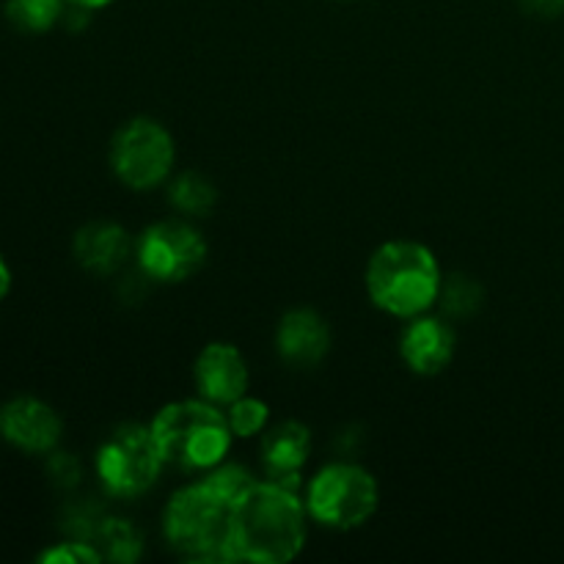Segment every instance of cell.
I'll return each instance as SVG.
<instances>
[{
  "mask_svg": "<svg viewBox=\"0 0 564 564\" xmlns=\"http://www.w3.org/2000/svg\"><path fill=\"white\" fill-rule=\"evenodd\" d=\"M306 505L281 482H253L231 507L229 554L235 562L284 564L306 545Z\"/></svg>",
  "mask_w": 564,
  "mask_h": 564,
  "instance_id": "cell-1",
  "label": "cell"
},
{
  "mask_svg": "<svg viewBox=\"0 0 564 564\" xmlns=\"http://www.w3.org/2000/svg\"><path fill=\"white\" fill-rule=\"evenodd\" d=\"M367 292L375 306L391 317H419L441 295L438 259L422 242H383L367 264Z\"/></svg>",
  "mask_w": 564,
  "mask_h": 564,
  "instance_id": "cell-2",
  "label": "cell"
},
{
  "mask_svg": "<svg viewBox=\"0 0 564 564\" xmlns=\"http://www.w3.org/2000/svg\"><path fill=\"white\" fill-rule=\"evenodd\" d=\"M152 433L165 466H176L180 471H209L220 466L235 438L226 413L207 400L171 402L154 416Z\"/></svg>",
  "mask_w": 564,
  "mask_h": 564,
  "instance_id": "cell-3",
  "label": "cell"
},
{
  "mask_svg": "<svg viewBox=\"0 0 564 564\" xmlns=\"http://www.w3.org/2000/svg\"><path fill=\"white\" fill-rule=\"evenodd\" d=\"M231 507L204 482L176 490L163 512V534L171 549L191 562H235L229 554Z\"/></svg>",
  "mask_w": 564,
  "mask_h": 564,
  "instance_id": "cell-4",
  "label": "cell"
},
{
  "mask_svg": "<svg viewBox=\"0 0 564 564\" xmlns=\"http://www.w3.org/2000/svg\"><path fill=\"white\" fill-rule=\"evenodd\" d=\"M380 501L378 479L356 463L319 468L306 488L308 518L328 529H358L375 516Z\"/></svg>",
  "mask_w": 564,
  "mask_h": 564,
  "instance_id": "cell-5",
  "label": "cell"
},
{
  "mask_svg": "<svg viewBox=\"0 0 564 564\" xmlns=\"http://www.w3.org/2000/svg\"><path fill=\"white\" fill-rule=\"evenodd\" d=\"M165 468L163 452L152 427L121 424L97 452V474L102 488L116 499H135L158 482Z\"/></svg>",
  "mask_w": 564,
  "mask_h": 564,
  "instance_id": "cell-6",
  "label": "cell"
},
{
  "mask_svg": "<svg viewBox=\"0 0 564 564\" xmlns=\"http://www.w3.org/2000/svg\"><path fill=\"white\" fill-rule=\"evenodd\" d=\"M176 147L171 132L154 119H132L110 141V169L121 185L152 191L171 176Z\"/></svg>",
  "mask_w": 564,
  "mask_h": 564,
  "instance_id": "cell-7",
  "label": "cell"
},
{
  "mask_svg": "<svg viewBox=\"0 0 564 564\" xmlns=\"http://www.w3.org/2000/svg\"><path fill=\"white\" fill-rule=\"evenodd\" d=\"M138 268L160 284H180L207 262V240L185 220H160L143 229L135 246Z\"/></svg>",
  "mask_w": 564,
  "mask_h": 564,
  "instance_id": "cell-8",
  "label": "cell"
},
{
  "mask_svg": "<svg viewBox=\"0 0 564 564\" xmlns=\"http://www.w3.org/2000/svg\"><path fill=\"white\" fill-rule=\"evenodd\" d=\"M61 433V416L36 397H14L0 405V438L9 441L14 449L44 455L58 446Z\"/></svg>",
  "mask_w": 564,
  "mask_h": 564,
  "instance_id": "cell-9",
  "label": "cell"
},
{
  "mask_svg": "<svg viewBox=\"0 0 564 564\" xmlns=\"http://www.w3.org/2000/svg\"><path fill=\"white\" fill-rule=\"evenodd\" d=\"M196 386L202 400L213 405H226L240 400L248 391V367L242 352L226 341H213L196 358Z\"/></svg>",
  "mask_w": 564,
  "mask_h": 564,
  "instance_id": "cell-10",
  "label": "cell"
},
{
  "mask_svg": "<svg viewBox=\"0 0 564 564\" xmlns=\"http://www.w3.org/2000/svg\"><path fill=\"white\" fill-rule=\"evenodd\" d=\"M455 347L457 339L452 325H446L438 317L419 314L402 330L400 356L411 372L430 378V375H438L449 367L452 358H455Z\"/></svg>",
  "mask_w": 564,
  "mask_h": 564,
  "instance_id": "cell-11",
  "label": "cell"
},
{
  "mask_svg": "<svg viewBox=\"0 0 564 564\" xmlns=\"http://www.w3.org/2000/svg\"><path fill=\"white\" fill-rule=\"evenodd\" d=\"M275 350L290 367H317L330 350L328 325L314 308H292L275 328Z\"/></svg>",
  "mask_w": 564,
  "mask_h": 564,
  "instance_id": "cell-12",
  "label": "cell"
},
{
  "mask_svg": "<svg viewBox=\"0 0 564 564\" xmlns=\"http://www.w3.org/2000/svg\"><path fill=\"white\" fill-rule=\"evenodd\" d=\"M312 452V433L301 422H281L262 438V466L273 482L284 488H301V468Z\"/></svg>",
  "mask_w": 564,
  "mask_h": 564,
  "instance_id": "cell-13",
  "label": "cell"
},
{
  "mask_svg": "<svg viewBox=\"0 0 564 564\" xmlns=\"http://www.w3.org/2000/svg\"><path fill=\"white\" fill-rule=\"evenodd\" d=\"M75 259L80 268L97 275H113L127 264L132 251L130 235L119 224L110 220H94L75 235Z\"/></svg>",
  "mask_w": 564,
  "mask_h": 564,
  "instance_id": "cell-14",
  "label": "cell"
},
{
  "mask_svg": "<svg viewBox=\"0 0 564 564\" xmlns=\"http://www.w3.org/2000/svg\"><path fill=\"white\" fill-rule=\"evenodd\" d=\"M169 202L185 215H207L218 204V187L198 171H185L171 182Z\"/></svg>",
  "mask_w": 564,
  "mask_h": 564,
  "instance_id": "cell-15",
  "label": "cell"
},
{
  "mask_svg": "<svg viewBox=\"0 0 564 564\" xmlns=\"http://www.w3.org/2000/svg\"><path fill=\"white\" fill-rule=\"evenodd\" d=\"M66 0H6V20L25 33H44L64 17Z\"/></svg>",
  "mask_w": 564,
  "mask_h": 564,
  "instance_id": "cell-16",
  "label": "cell"
},
{
  "mask_svg": "<svg viewBox=\"0 0 564 564\" xmlns=\"http://www.w3.org/2000/svg\"><path fill=\"white\" fill-rule=\"evenodd\" d=\"M202 482L207 485L209 494L218 496L224 505L235 507L237 501H240L242 496L253 488V482H257V479L251 477V471H248V468L231 466V463H220V466L209 468L207 477H204Z\"/></svg>",
  "mask_w": 564,
  "mask_h": 564,
  "instance_id": "cell-17",
  "label": "cell"
},
{
  "mask_svg": "<svg viewBox=\"0 0 564 564\" xmlns=\"http://www.w3.org/2000/svg\"><path fill=\"white\" fill-rule=\"evenodd\" d=\"M97 534L105 545V556H110V560L135 562L141 554V534L132 523L113 518V521H105Z\"/></svg>",
  "mask_w": 564,
  "mask_h": 564,
  "instance_id": "cell-18",
  "label": "cell"
},
{
  "mask_svg": "<svg viewBox=\"0 0 564 564\" xmlns=\"http://www.w3.org/2000/svg\"><path fill=\"white\" fill-rule=\"evenodd\" d=\"M229 419V427L237 438H251V435L264 433L270 419V408L262 400H253V397L242 394L240 400H235L226 411Z\"/></svg>",
  "mask_w": 564,
  "mask_h": 564,
  "instance_id": "cell-19",
  "label": "cell"
},
{
  "mask_svg": "<svg viewBox=\"0 0 564 564\" xmlns=\"http://www.w3.org/2000/svg\"><path fill=\"white\" fill-rule=\"evenodd\" d=\"M479 303H482V290H479L471 279L457 275V279L446 286L444 306L452 317H468V314L477 312Z\"/></svg>",
  "mask_w": 564,
  "mask_h": 564,
  "instance_id": "cell-20",
  "label": "cell"
},
{
  "mask_svg": "<svg viewBox=\"0 0 564 564\" xmlns=\"http://www.w3.org/2000/svg\"><path fill=\"white\" fill-rule=\"evenodd\" d=\"M42 564H97L102 562V554L94 549L91 543H83V540H69V543H58L53 549H47L44 554H39Z\"/></svg>",
  "mask_w": 564,
  "mask_h": 564,
  "instance_id": "cell-21",
  "label": "cell"
},
{
  "mask_svg": "<svg viewBox=\"0 0 564 564\" xmlns=\"http://www.w3.org/2000/svg\"><path fill=\"white\" fill-rule=\"evenodd\" d=\"M50 474H53L58 482L64 485H75L77 482V463L72 460L69 455H55L53 463H50Z\"/></svg>",
  "mask_w": 564,
  "mask_h": 564,
  "instance_id": "cell-22",
  "label": "cell"
},
{
  "mask_svg": "<svg viewBox=\"0 0 564 564\" xmlns=\"http://www.w3.org/2000/svg\"><path fill=\"white\" fill-rule=\"evenodd\" d=\"M532 9H538L540 14H562L564 0H529Z\"/></svg>",
  "mask_w": 564,
  "mask_h": 564,
  "instance_id": "cell-23",
  "label": "cell"
},
{
  "mask_svg": "<svg viewBox=\"0 0 564 564\" xmlns=\"http://www.w3.org/2000/svg\"><path fill=\"white\" fill-rule=\"evenodd\" d=\"M9 290H11V270L9 264H6V259L0 257V301L9 295Z\"/></svg>",
  "mask_w": 564,
  "mask_h": 564,
  "instance_id": "cell-24",
  "label": "cell"
},
{
  "mask_svg": "<svg viewBox=\"0 0 564 564\" xmlns=\"http://www.w3.org/2000/svg\"><path fill=\"white\" fill-rule=\"evenodd\" d=\"M69 6H75V9H86V11H94V9H105V6H110L113 0H66Z\"/></svg>",
  "mask_w": 564,
  "mask_h": 564,
  "instance_id": "cell-25",
  "label": "cell"
}]
</instances>
